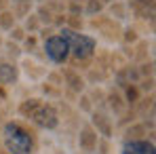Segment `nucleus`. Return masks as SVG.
Instances as JSON below:
<instances>
[{
  "instance_id": "nucleus-1",
  "label": "nucleus",
  "mask_w": 156,
  "mask_h": 154,
  "mask_svg": "<svg viewBox=\"0 0 156 154\" xmlns=\"http://www.w3.org/2000/svg\"><path fill=\"white\" fill-rule=\"evenodd\" d=\"M4 144L9 148V152L13 154H30V150H32V139L19 125L4 127Z\"/></svg>"
},
{
  "instance_id": "nucleus-2",
  "label": "nucleus",
  "mask_w": 156,
  "mask_h": 154,
  "mask_svg": "<svg viewBox=\"0 0 156 154\" xmlns=\"http://www.w3.org/2000/svg\"><path fill=\"white\" fill-rule=\"evenodd\" d=\"M61 36L66 38L68 49L74 53L76 57H80V59L89 57L93 53V49H95V40L89 38V36H82V34H76V32H70V30H63Z\"/></svg>"
},
{
  "instance_id": "nucleus-3",
  "label": "nucleus",
  "mask_w": 156,
  "mask_h": 154,
  "mask_svg": "<svg viewBox=\"0 0 156 154\" xmlns=\"http://www.w3.org/2000/svg\"><path fill=\"white\" fill-rule=\"evenodd\" d=\"M44 51H47V55L51 57L53 61H63V59L68 57L70 49H68V42H66L63 36H53V38L47 40Z\"/></svg>"
},
{
  "instance_id": "nucleus-4",
  "label": "nucleus",
  "mask_w": 156,
  "mask_h": 154,
  "mask_svg": "<svg viewBox=\"0 0 156 154\" xmlns=\"http://www.w3.org/2000/svg\"><path fill=\"white\" fill-rule=\"evenodd\" d=\"M122 154H154V146L148 141H131Z\"/></svg>"
}]
</instances>
